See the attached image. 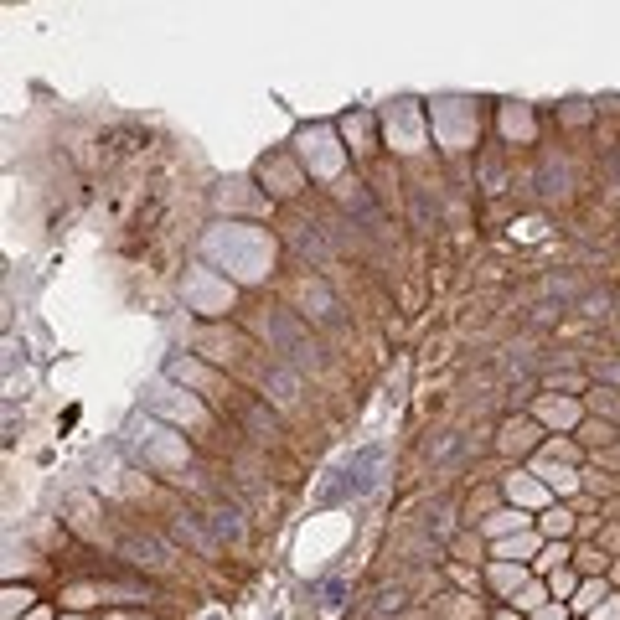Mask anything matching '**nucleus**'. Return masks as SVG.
<instances>
[{
    "instance_id": "obj_1",
    "label": "nucleus",
    "mask_w": 620,
    "mask_h": 620,
    "mask_svg": "<svg viewBox=\"0 0 620 620\" xmlns=\"http://www.w3.org/2000/svg\"><path fill=\"white\" fill-rule=\"evenodd\" d=\"M378 471H383V445H367V450H357L347 465L336 471V481L321 491V502L326 507H336V502H352V496H362V491H372L378 486Z\"/></svg>"
},
{
    "instance_id": "obj_2",
    "label": "nucleus",
    "mask_w": 620,
    "mask_h": 620,
    "mask_svg": "<svg viewBox=\"0 0 620 620\" xmlns=\"http://www.w3.org/2000/svg\"><path fill=\"white\" fill-rule=\"evenodd\" d=\"M212 527H217V533H223V538H238V533H243V527H238V512H233V507H217V512H212Z\"/></svg>"
}]
</instances>
